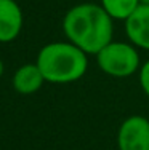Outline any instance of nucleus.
<instances>
[{"mask_svg":"<svg viewBox=\"0 0 149 150\" xmlns=\"http://www.w3.org/2000/svg\"><path fill=\"white\" fill-rule=\"evenodd\" d=\"M63 32L67 42L87 54L96 56L114 37V19L99 3H79L67 10L63 19Z\"/></svg>","mask_w":149,"mask_h":150,"instance_id":"1","label":"nucleus"},{"mask_svg":"<svg viewBox=\"0 0 149 150\" xmlns=\"http://www.w3.org/2000/svg\"><path fill=\"white\" fill-rule=\"evenodd\" d=\"M35 64L45 81L50 83H74L88 70V54L71 42H53L42 46Z\"/></svg>","mask_w":149,"mask_h":150,"instance_id":"2","label":"nucleus"},{"mask_svg":"<svg viewBox=\"0 0 149 150\" xmlns=\"http://www.w3.org/2000/svg\"><path fill=\"white\" fill-rule=\"evenodd\" d=\"M96 64L112 78H128L140 72L141 56L133 43L112 40L96 54Z\"/></svg>","mask_w":149,"mask_h":150,"instance_id":"3","label":"nucleus"},{"mask_svg":"<svg viewBox=\"0 0 149 150\" xmlns=\"http://www.w3.org/2000/svg\"><path fill=\"white\" fill-rule=\"evenodd\" d=\"M119 150H149V120L143 115H130L117 131Z\"/></svg>","mask_w":149,"mask_h":150,"instance_id":"4","label":"nucleus"},{"mask_svg":"<svg viewBox=\"0 0 149 150\" xmlns=\"http://www.w3.org/2000/svg\"><path fill=\"white\" fill-rule=\"evenodd\" d=\"M23 10L15 0H0V43L13 42L23 29Z\"/></svg>","mask_w":149,"mask_h":150,"instance_id":"5","label":"nucleus"},{"mask_svg":"<svg viewBox=\"0 0 149 150\" xmlns=\"http://www.w3.org/2000/svg\"><path fill=\"white\" fill-rule=\"evenodd\" d=\"M125 35L138 50L149 51V5H140L127 21H123Z\"/></svg>","mask_w":149,"mask_h":150,"instance_id":"6","label":"nucleus"},{"mask_svg":"<svg viewBox=\"0 0 149 150\" xmlns=\"http://www.w3.org/2000/svg\"><path fill=\"white\" fill-rule=\"evenodd\" d=\"M45 78L37 64H24L13 75V88L19 94H34L42 88Z\"/></svg>","mask_w":149,"mask_h":150,"instance_id":"7","label":"nucleus"},{"mask_svg":"<svg viewBox=\"0 0 149 150\" xmlns=\"http://www.w3.org/2000/svg\"><path fill=\"white\" fill-rule=\"evenodd\" d=\"M99 5L114 21H127L138 10L141 0H99Z\"/></svg>","mask_w":149,"mask_h":150,"instance_id":"8","label":"nucleus"},{"mask_svg":"<svg viewBox=\"0 0 149 150\" xmlns=\"http://www.w3.org/2000/svg\"><path fill=\"white\" fill-rule=\"evenodd\" d=\"M138 80H140V86L143 93L149 98V59L141 64V69L138 72Z\"/></svg>","mask_w":149,"mask_h":150,"instance_id":"9","label":"nucleus"},{"mask_svg":"<svg viewBox=\"0 0 149 150\" xmlns=\"http://www.w3.org/2000/svg\"><path fill=\"white\" fill-rule=\"evenodd\" d=\"M3 75V62H2V59H0V77Z\"/></svg>","mask_w":149,"mask_h":150,"instance_id":"10","label":"nucleus"},{"mask_svg":"<svg viewBox=\"0 0 149 150\" xmlns=\"http://www.w3.org/2000/svg\"><path fill=\"white\" fill-rule=\"evenodd\" d=\"M141 5H149V0H141Z\"/></svg>","mask_w":149,"mask_h":150,"instance_id":"11","label":"nucleus"}]
</instances>
